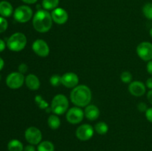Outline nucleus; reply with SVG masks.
<instances>
[{"mask_svg": "<svg viewBox=\"0 0 152 151\" xmlns=\"http://www.w3.org/2000/svg\"><path fill=\"white\" fill-rule=\"evenodd\" d=\"M92 99V93L91 89L85 84L77 85L72 89L70 94L71 102L75 106L79 107H86L88 105Z\"/></svg>", "mask_w": 152, "mask_h": 151, "instance_id": "nucleus-1", "label": "nucleus"}, {"mask_svg": "<svg viewBox=\"0 0 152 151\" xmlns=\"http://www.w3.org/2000/svg\"><path fill=\"white\" fill-rule=\"evenodd\" d=\"M33 27L39 33L48 32L53 25L51 14L46 10H38L33 16Z\"/></svg>", "mask_w": 152, "mask_h": 151, "instance_id": "nucleus-2", "label": "nucleus"}, {"mask_svg": "<svg viewBox=\"0 0 152 151\" xmlns=\"http://www.w3.org/2000/svg\"><path fill=\"white\" fill-rule=\"evenodd\" d=\"M68 107H69V101L68 98L65 95L61 93L54 96L50 104L52 113L57 115L65 113L68 111Z\"/></svg>", "mask_w": 152, "mask_h": 151, "instance_id": "nucleus-3", "label": "nucleus"}, {"mask_svg": "<svg viewBox=\"0 0 152 151\" xmlns=\"http://www.w3.org/2000/svg\"><path fill=\"white\" fill-rule=\"evenodd\" d=\"M27 44V37L24 33L16 32L12 34L7 41V47L11 51L19 52L23 50Z\"/></svg>", "mask_w": 152, "mask_h": 151, "instance_id": "nucleus-4", "label": "nucleus"}, {"mask_svg": "<svg viewBox=\"0 0 152 151\" xmlns=\"http://www.w3.org/2000/svg\"><path fill=\"white\" fill-rule=\"evenodd\" d=\"M33 10L29 6L21 5L18 7L13 13V17L19 23H26L33 17Z\"/></svg>", "mask_w": 152, "mask_h": 151, "instance_id": "nucleus-5", "label": "nucleus"}, {"mask_svg": "<svg viewBox=\"0 0 152 151\" xmlns=\"http://www.w3.org/2000/svg\"><path fill=\"white\" fill-rule=\"evenodd\" d=\"M25 77L24 74L19 72H13L8 74L6 78V84L7 87L13 90H16L23 85Z\"/></svg>", "mask_w": 152, "mask_h": 151, "instance_id": "nucleus-6", "label": "nucleus"}, {"mask_svg": "<svg viewBox=\"0 0 152 151\" xmlns=\"http://www.w3.org/2000/svg\"><path fill=\"white\" fill-rule=\"evenodd\" d=\"M84 117V110L77 106L69 108L66 112L67 121L71 124H80L83 121Z\"/></svg>", "mask_w": 152, "mask_h": 151, "instance_id": "nucleus-7", "label": "nucleus"}, {"mask_svg": "<svg viewBox=\"0 0 152 151\" xmlns=\"http://www.w3.org/2000/svg\"><path fill=\"white\" fill-rule=\"evenodd\" d=\"M25 138L27 142L32 145H37L42 142V133L36 127H29L25 132Z\"/></svg>", "mask_w": 152, "mask_h": 151, "instance_id": "nucleus-8", "label": "nucleus"}, {"mask_svg": "<svg viewBox=\"0 0 152 151\" xmlns=\"http://www.w3.org/2000/svg\"><path fill=\"white\" fill-rule=\"evenodd\" d=\"M137 56L145 62L152 60V43L149 41H142L140 43L136 49Z\"/></svg>", "mask_w": 152, "mask_h": 151, "instance_id": "nucleus-9", "label": "nucleus"}, {"mask_svg": "<svg viewBox=\"0 0 152 151\" xmlns=\"http://www.w3.org/2000/svg\"><path fill=\"white\" fill-rule=\"evenodd\" d=\"M32 50L37 56L40 57H47L50 53L48 44L42 38L36 39L32 44Z\"/></svg>", "mask_w": 152, "mask_h": 151, "instance_id": "nucleus-10", "label": "nucleus"}, {"mask_svg": "<svg viewBox=\"0 0 152 151\" xmlns=\"http://www.w3.org/2000/svg\"><path fill=\"white\" fill-rule=\"evenodd\" d=\"M94 133V128L91 124H81L76 130V136L77 139L83 142L88 141L91 139Z\"/></svg>", "mask_w": 152, "mask_h": 151, "instance_id": "nucleus-11", "label": "nucleus"}, {"mask_svg": "<svg viewBox=\"0 0 152 151\" xmlns=\"http://www.w3.org/2000/svg\"><path fill=\"white\" fill-rule=\"evenodd\" d=\"M50 14H51L53 22L57 25H64L68 20V12L62 7H56V9L52 10Z\"/></svg>", "mask_w": 152, "mask_h": 151, "instance_id": "nucleus-12", "label": "nucleus"}, {"mask_svg": "<svg viewBox=\"0 0 152 151\" xmlns=\"http://www.w3.org/2000/svg\"><path fill=\"white\" fill-rule=\"evenodd\" d=\"M79 78L77 74L73 72H68L62 76V84L67 88H74L79 84Z\"/></svg>", "mask_w": 152, "mask_h": 151, "instance_id": "nucleus-13", "label": "nucleus"}, {"mask_svg": "<svg viewBox=\"0 0 152 151\" xmlns=\"http://www.w3.org/2000/svg\"><path fill=\"white\" fill-rule=\"evenodd\" d=\"M129 91L132 96L140 97L146 92V86L140 81H133L129 84Z\"/></svg>", "mask_w": 152, "mask_h": 151, "instance_id": "nucleus-14", "label": "nucleus"}, {"mask_svg": "<svg viewBox=\"0 0 152 151\" xmlns=\"http://www.w3.org/2000/svg\"><path fill=\"white\" fill-rule=\"evenodd\" d=\"M85 117L90 121H95L99 118L100 115V110L99 107L94 105H88L84 110Z\"/></svg>", "mask_w": 152, "mask_h": 151, "instance_id": "nucleus-15", "label": "nucleus"}, {"mask_svg": "<svg viewBox=\"0 0 152 151\" xmlns=\"http://www.w3.org/2000/svg\"><path fill=\"white\" fill-rule=\"evenodd\" d=\"M25 83L27 87L31 90H37L40 87L39 78L35 74L30 73L28 76H26Z\"/></svg>", "mask_w": 152, "mask_h": 151, "instance_id": "nucleus-16", "label": "nucleus"}, {"mask_svg": "<svg viewBox=\"0 0 152 151\" xmlns=\"http://www.w3.org/2000/svg\"><path fill=\"white\" fill-rule=\"evenodd\" d=\"M13 12V6L7 1H0V15L2 17H9Z\"/></svg>", "mask_w": 152, "mask_h": 151, "instance_id": "nucleus-17", "label": "nucleus"}, {"mask_svg": "<svg viewBox=\"0 0 152 151\" xmlns=\"http://www.w3.org/2000/svg\"><path fill=\"white\" fill-rule=\"evenodd\" d=\"M48 124L52 130H57L61 125V120L57 115L52 114L48 118Z\"/></svg>", "mask_w": 152, "mask_h": 151, "instance_id": "nucleus-18", "label": "nucleus"}, {"mask_svg": "<svg viewBox=\"0 0 152 151\" xmlns=\"http://www.w3.org/2000/svg\"><path fill=\"white\" fill-rule=\"evenodd\" d=\"M9 151H23L24 147L22 142L18 139H12L7 144Z\"/></svg>", "mask_w": 152, "mask_h": 151, "instance_id": "nucleus-19", "label": "nucleus"}, {"mask_svg": "<svg viewBox=\"0 0 152 151\" xmlns=\"http://www.w3.org/2000/svg\"><path fill=\"white\" fill-rule=\"evenodd\" d=\"M59 4V0H42V5L44 10H54Z\"/></svg>", "mask_w": 152, "mask_h": 151, "instance_id": "nucleus-20", "label": "nucleus"}, {"mask_svg": "<svg viewBox=\"0 0 152 151\" xmlns=\"http://www.w3.org/2000/svg\"><path fill=\"white\" fill-rule=\"evenodd\" d=\"M38 151H54V145L50 141H43L38 144Z\"/></svg>", "mask_w": 152, "mask_h": 151, "instance_id": "nucleus-21", "label": "nucleus"}, {"mask_svg": "<svg viewBox=\"0 0 152 151\" xmlns=\"http://www.w3.org/2000/svg\"><path fill=\"white\" fill-rule=\"evenodd\" d=\"M94 130L99 135H105L108 131V125L104 121H99L95 124Z\"/></svg>", "mask_w": 152, "mask_h": 151, "instance_id": "nucleus-22", "label": "nucleus"}, {"mask_svg": "<svg viewBox=\"0 0 152 151\" xmlns=\"http://www.w3.org/2000/svg\"><path fill=\"white\" fill-rule=\"evenodd\" d=\"M34 99H35L36 104H37V106H38L40 109L46 110L48 107H50L49 104L48 103V102L43 99L42 96H40V95H37V96H35V98H34Z\"/></svg>", "mask_w": 152, "mask_h": 151, "instance_id": "nucleus-23", "label": "nucleus"}, {"mask_svg": "<svg viewBox=\"0 0 152 151\" xmlns=\"http://www.w3.org/2000/svg\"><path fill=\"white\" fill-rule=\"evenodd\" d=\"M142 13L146 19L152 20V3H147L143 6Z\"/></svg>", "mask_w": 152, "mask_h": 151, "instance_id": "nucleus-24", "label": "nucleus"}, {"mask_svg": "<svg viewBox=\"0 0 152 151\" xmlns=\"http://www.w3.org/2000/svg\"><path fill=\"white\" fill-rule=\"evenodd\" d=\"M49 81H50V84L51 86L55 87H58V86L62 84V76H59L58 74L52 75L50 76Z\"/></svg>", "mask_w": 152, "mask_h": 151, "instance_id": "nucleus-25", "label": "nucleus"}, {"mask_svg": "<svg viewBox=\"0 0 152 151\" xmlns=\"http://www.w3.org/2000/svg\"><path fill=\"white\" fill-rule=\"evenodd\" d=\"M120 79L125 84H130L132 81V74L129 71H123L120 75Z\"/></svg>", "mask_w": 152, "mask_h": 151, "instance_id": "nucleus-26", "label": "nucleus"}, {"mask_svg": "<svg viewBox=\"0 0 152 151\" xmlns=\"http://www.w3.org/2000/svg\"><path fill=\"white\" fill-rule=\"evenodd\" d=\"M8 27V23L5 18L0 16V33L4 32Z\"/></svg>", "mask_w": 152, "mask_h": 151, "instance_id": "nucleus-27", "label": "nucleus"}, {"mask_svg": "<svg viewBox=\"0 0 152 151\" xmlns=\"http://www.w3.org/2000/svg\"><path fill=\"white\" fill-rule=\"evenodd\" d=\"M148 109L147 105L145 102H140L137 105V110L141 113H145V111Z\"/></svg>", "mask_w": 152, "mask_h": 151, "instance_id": "nucleus-28", "label": "nucleus"}, {"mask_svg": "<svg viewBox=\"0 0 152 151\" xmlns=\"http://www.w3.org/2000/svg\"><path fill=\"white\" fill-rule=\"evenodd\" d=\"M28 66L25 63H22L19 65L18 67V70H19V73L24 74L28 71Z\"/></svg>", "mask_w": 152, "mask_h": 151, "instance_id": "nucleus-29", "label": "nucleus"}, {"mask_svg": "<svg viewBox=\"0 0 152 151\" xmlns=\"http://www.w3.org/2000/svg\"><path fill=\"white\" fill-rule=\"evenodd\" d=\"M145 115L146 119L149 122L152 123V107H149L147 109V110L145 113Z\"/></svg>", "mask_w": 152, "mask_h": 151, "instance_id": "nucleus-30", "label": "nucleus"}, {"mask_svg": "<svg viewBox=\"0 0 152 151\" xmlns=\"http://www.w3.org/2000/svg\"><path fill=\"white\" fill-rule=\"evenodd\" d=\"M146 70L147 72L152 76V60L148 62V64L146 65Z\"/></svg>", "mask_w": 152, "mask_h": 151, "instance_id": "nucleus-31", "label": "nucleus"}, {"mask_svg": "<svg viewBox=\"0 0 152 151\" xmlns=\"http://www.w3.org/2000/svg\"><path fill=\"white\" fill-rule=\"evenodd\" d=\"M145 86H146V87H148L149 90H152V77H149V78L146 80Z\"/></svg>", "mask_w": 152, "mask_h": 151, "instance_id": "nucleus-32", "label": "nucleus"}, {"mask_svg": "<svg viewBox=\"0 0 152 151\" xmlns=\"http://www.w3.org/2000/svg\"><path fill=\"white\" fill-rule=\"evenodd\" d=\"M23 151H36L35 147H34V145H32V144L27 145L26 147H24Z\"/></svg>", "mask_w": 152, "mask_h": 151, "instance_id": "nucleus-33", "label": "nucleus"}, {"mask_svg": "<svg viewBox=\"0 0 152 151\" xmlns=\"http://www.w3.org/2000/svg\"><path fill=\"white\" fill-rule=\"evenodd\" d=\"M6 46H7V44H5V42L2 39L0 38V53L2 52L5 49Z\"/></svg>", "mask_w": 152, "mask_h": 151, "instance_id": "nucleus-34", "label": "nucleus"}, {"mask_svg": "<svg viewBox=\"0 0 152 151\" xmlns=\"http://www.w3.org/2000/svg\"><path fill=\"white\" fill-rule=\"evenodd\" d=\"M147 99H148V102L152 105V90H150L147 93Z\"/></svg>", "mask_w": 152, "mask_h": 151, "instance_id": "nucleus-35", "label": "nucleus"}, {"mask_svg": "<svg viewBox=\"0 0 152 151\" xmlns=\"http://www.w3.org/2000/svg\"><path fill=\"white\" fill-rule=\"evenodd\" d=\"M23 2H25V4H35L38 0H22Z\"/></svg>", "mask_w": 152, "mask_h": 151, "instance_id": "nucleus-36", "label": "nucleus"}, {"mask_svg": "<svg viewBox=\"0 0 152 151\" xmlns=\"http://www.w3.org/2000/svg\"><path fill=\"white\" fill-rule=\"evenodd\" d=\"M4 62L1 57H0V71L3 69L4 68Z\"/></svg>", "mask_w": 152, "mask_h": 151, "instance_id": "nucleus-37", "label": "nucleus"}, {"mask_svg": "<svg viewBox=\"0 0 152 151\" xmlns=\"http://www.w3.org/2000/svg\"><path fill=\"white\" fill-rule=\"evenodd\" d=\"M149 35H150V36L152 38V28L150 29V30H149Z\"/></svg>", "mask_w": 152, "mask_h": 151, "instance_id": "nucleus-38", "label": "nucleus"}, {"mask_svg": "<svg viewBox=\"0 0 152 151\" xmlns=\"http://www.w3.org/2000/svg\"><path fill=\"white\" fill-rule=\"evenodd\" d=\"M0 80H1V75H0Z\"/></svg>", "mask_w": 152, "mask_h": 151, "instance_id": "nucleus-39", "label": "nucleus"}]
</instances>
